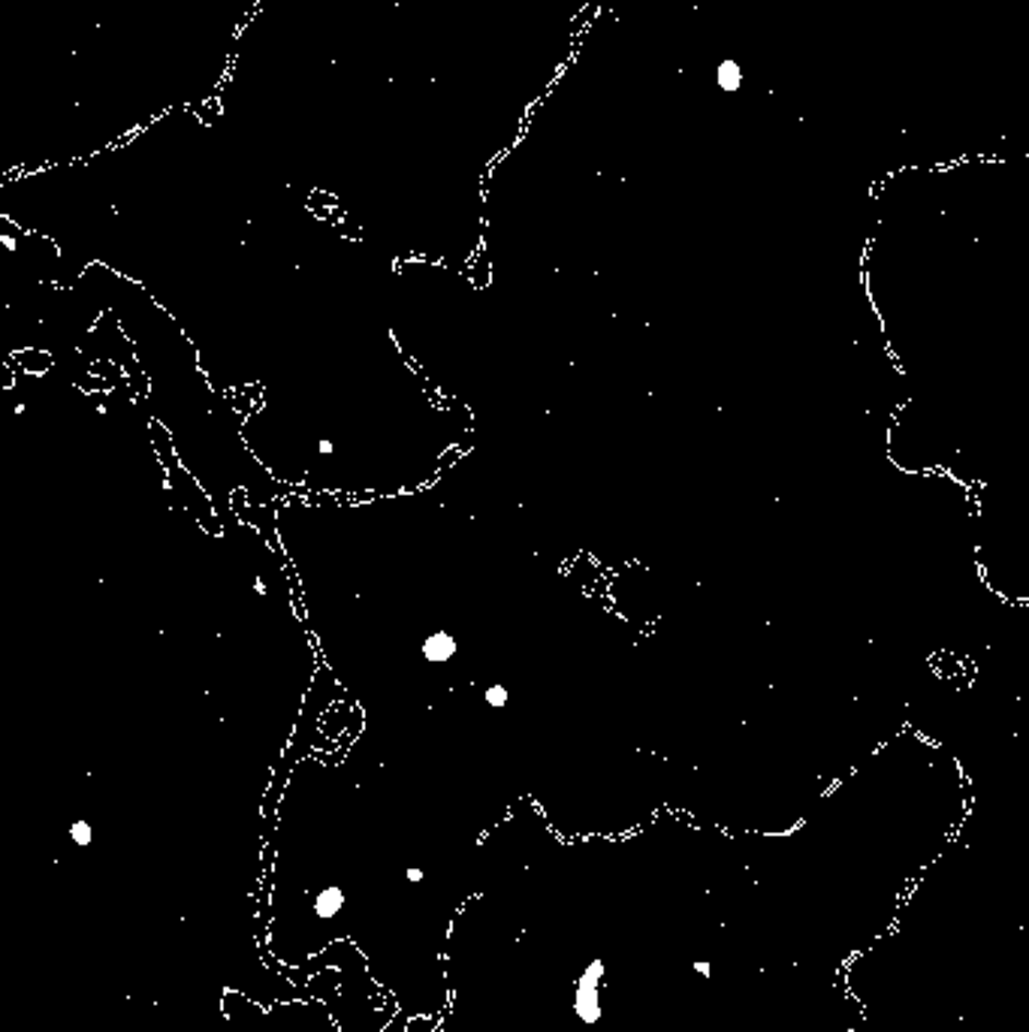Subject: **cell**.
<instances>
[{
    "label": "cell",
    "instance_id": "6",
    "mask_svg": "<svg viewBox=\"0 0 1029 1032\" xmlns=\"http://www.w3.org/2000/svg\"><path fill=\"white\" fill-rule=\"evenodd\" d=\"M70 840L76 842L79 849L91 845V842H94V828H91V821H85V818L73 821V828H70Z\"/></svg>",
    "mask_w": 1029,
    "mask_h": 1032
},
{
    "label": "cell",
    "instance_id": "8",
    "mask_svg": "<svg viewBox=\"0 0 1029 1032\" xmlns=\"http://www.w3.org/2000/svg\"><path fill=\"white\" fill-rule=\"evenodd\" d=\"M695 972H698L700 978H710L712 966H710V963H703V960H700V963H695Z\"/></svg>",
    "mask_w": 1029,
    "mask_h": 1032
},
{
    "label": "cell",
    "instance_id": "5",
    "mask_svg": "<svg viewBox=\"0 0 1029 1032\" xmlns=\"http://www.w3.org/2000/svg\"><path fill=\"white\" fill-rule=\"evenodd\" d=\"M426 655L435 659V662H445L447 655H453V640L447 638V634H438L426 643Z\"/></svg>",
    "mask_w": 1029,
    "mask_h": 1032
},
{
    "label": "cell",
    "instance_id": "3",
    "mask_svg": "<svg viewBox=\"0 0 1029 1032\" xmlns=\"http://www.w3.org/2000/svg\"><path fill=\"white\" fill-rule=\"evenodd\" d=\"M571 1008L583 1027H595L598 1020H601V1011H604V1008H601V987H577V984H573Z\"/></svg>",
    "mask_w": 1029,
    "mask_h": 1032
},
{
    "label": "cell",
    "instance_id": "4",
    "mask_svg": "<svg viewBox=\"0 0 1029 1032\" xmlns=\"http://www.w3.org/2000/svg\"><path fill=\"white\" fill-rule=\"evenodd\" d=\"M715 85H719L722 91H728V94H731V91H737L740 85H743V70H740L737 61L724 58L722 64H719V70H715Z\"/></svg>",
    "mask_w": 1029,
    "mask_h": 1032
},
{
    "label": "cell",
    "instance_id": "1",
    "mask_svg": "<svg viewBox=\"0 0 1029 1032\" xmlns=\"http://www.w3.org/2000/svg\"><path fill=\"white\" fill-rule=\"evenodd\" d=\"M221 1008L227 1018V1032H281L279 1006H257L241 991H224Z\"/></svg>",
    "mask_w": 1029,
    "mask_h": 1032
},
{
    "label": "cell",
    "instance_id": "7",
    "mask_svg": "<svg viewBox=\"0 0 1029 1032\" xmlns=\"http://www.w3.org/2000/svg\"><path fill=\"white\" fill-rule=\"evenodd\" d=\"M405 879L411 881V885H419V881L426 879V873H423V869H419V867H407V869H405Z\"/></svg>",
    "mask_w": 1029,
    "mask_h": 1032
},
{
    "label": "cell",
    "instance_id": "2",
    "mask_svg": "<svg viewBox=\"0 0 1029 1032\" xmlns=\"http://www.w3.org/2000/svg\"><path fill=\"white\" fill-rule=\"evenodd\" d=\"M344 909H347V893L339 885H327L318 893H311V900H308V912L315 915L320 927L335 924L344 915Z\"/></svg>",
    "mask_w": 1029,
    "mask_h": 1032
}]
</instances>
